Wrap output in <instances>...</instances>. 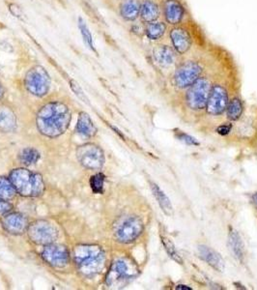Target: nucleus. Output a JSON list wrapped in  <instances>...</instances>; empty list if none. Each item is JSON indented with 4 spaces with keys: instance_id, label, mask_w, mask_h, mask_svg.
Here are the masks:
<instances>
[{
    "instance_id": "nucleus-1",
    "label": "nucleus",
    "mask_w": 257,
    "mask_h": 290,
    "mask_svg": "<svg viewBox=\"0 0 257 290\" xmlns=\"http://www.w3.org/2000/svg\"><path fill=\"white\" fill-rule=\"evenodd\" d=\"M72 114L67 104L61 102H50L44 104L37 114L36 125L42 135L57 137L69 128Z\"/></svg>"
},
{
    "instance_id": "nucleus-2",
    "label": "nucleus",
    "mask_w": 257,
    "mask_h": 290,
    "mask_svg": "<svg viewBox=\"0 0 257 290\" xmlns=\"http://www.w3.org/2000/svg\"><path fill=\"white\" fill-rule=\"evenodd\" d=\"M74 259L80 271L86 277L100 273L105 264V253L98 245H80L74 250Z\"/></svg>"
},
{
    "instance_id": "nucleus-3",
    "label": "nucleus",
    "mask_w": 257,
    "mask_h": 290,
    "mask_svg": "<svg viewBox=\"0 0 257 290\" xmlns=\"http://www.w3.org/2000/svg\"><path fill=\"white\" fill-rule=\"evenodd\" d=\"M10 180L17 193L22 197H40L45 191L43 177L26 168L14 169L11 172Z\"/></svg>"
},
{
    "instance_id": "nucleus-4",
    "label": "nucleus",
    "mask_w": 257,
    "mask_h": 290,
    "mask_svg": "<svg viewBox=\"0 0 257 290\" xmlns=\"http://www.w3.org/2000/svg\"><path fill=\"white\" fill-rule=\"evenodd\" d=\"M204 66L198 58H188L179 63L175 69L172 81L179 89H187L191 87L201 77Z\"/></svg>"
},
{
    "instance_id": "nucleus-5",
    "label": "nucleus",
    "mask_w": 257,
    "mask_h": 290,
    "mask_svg": "<svg viewBox=\"0 0 257 290\" xmlns=\"http://www.w3.org/2000/svg\"><path fill=\"white\" fill-rule=\"evenodd\" d=\"M24 87L28 93L42 98L49 93L52 85V79L45 67L34 65L24 76Z\"/></svg>"
},
{
    "instance_id": "nucleus-6",
    "label": "nucleus",
    "mask_w": 257,
    "mask_h": 290,
    "mask_svg": "<svg viewBox=\"0 0 257 290\" xmlns=\"http://www.w3.org/2000/svg\"><path fill=\"white\" fill-rule=\"evenodd\" d=\"M168 38L170 46L180 57L190 54L194 48V32L188 23L171 26L168 31Z\"/></svg>"
},
{
    "instance_id": "nucleus-7",
    "label": "nucleus",
    "mask_w": 257,
    "mask_h": 290,
    "mask_svg": "<svg viewBox=\"0 0 257 290\" xmlns=\"http://www.w3.org/2000/svg\"><path fill=\"white\" fill-rule=\"evenodd\" d=\"M137 275V269L134 264L126 259H118L113 263L106 276V284L111 287H123L127 282Z\"/></svg>"
},
{
    "instance_id": "nucleus-8",
    "label": "nucleus",
    "mask_w": 257,
    "mask_h": 290,
    "mask_svg": "<svg viewBox=\"0 0 257 290\" xmlns=\"http://www.w3.org/2000/svg\"><path fill=\"white\" fill-rule=\"evenodd\" d=\"M211 88V82L205 77H200L196 83L188 88L186 96L188 105L195 111H201L206 108Z\"/></svg>"
},
{
    "instance_id": "nucleus-9",
    "label": "nucleus",
    "mask_w": 257,
    "mask_h": 290,
    "mask_svg": "<svg viewBox=\"0 0 257 290\" xmlns=\"http://www.w3.org/2000/svg\"><path fill=\"white\" fill-rule=\"evenodd\" d=\"M27 233L31 241L37 245L47 246L53 244L58 237V231L47 221H35L28 226Z\"/></svg>"
},
{
    "instance_id": "nucleus-10",
    "label": "nucleus",
    "mask_w": 257,
    "mask_h": 290,
    "mask_svg": "<svg viewBox=\"0 0 257 290\" xmlns=\"http://www.w3.org/2000/svg\"><path fill=\"white\" fill-rule=\"evenodd\" d=\"M143 231V223L138 217H128L123 219L116 225L114 235L117 241L129 244L138 238Z\"/></svg>"
},
{
    "instance_id": "nucleus-11",
    "label": "nucleus",
    "mask_w": 257,
    "mask_h": 290,
    "mask_svg": "<svg viewBox=\"0 0 257 290\" xmlns=\"http://www.w3.org/2000/svg\"><path fill=\"white\" fill-rule=\"evenodd\" d=\"M77 158L82 166L91 170H99L104 164L103 150L92 143L80 146L77 149Z\"/></svg>"
},
{
    "instance_id": "nucleus-12",
    "label": "nucleus",
    "mask_w": 257,
    "mask_h": 290,
    "mask_svg": "<svg viewBox=\"0 0 257 290\" xmlns=\"http://www.w3.org/2000/svg\"><path fill=\"white\" fill-rule=\"evenodd\" d=\"M152 59L157 67L162 70H168L175 65H178L179 55L175 52L170 44H166L164 42H158L151 52Z\"/></svg>"
},
{
    "instance_id": "nucleus-13",
    "label": "nucleus",
    "mask_w": 257,
    "mask_h": 290,
    "mask_svg": "<svg viewBox=\"0 0 257 290\" xmlns=\"http://www.w3.org/2000/svg\"><path fill=\"white\" fill-rule=\"evenodd\" d=\"M187 8L182 0H162V16L167 25L185 23Z\"/></svg>"
},
{
    "instance_id": "nucleus-14",
    "label": "nucleus",
    "mask_w": 257,
    "mask_h": 290,
    "mask_svg": "<svg viewBox=\"0 0 257 290\" xmlns=\"http://www.w3.org/2000/svg\"><path fill=\"white\" fill-rule=\"evenodd\" d=\"M42 258L52 267L63 268L70 261V253L64 246L50 244L45 246L42 251Z\"/></svg>"
},
{
    "instance_id": "nucleus-15",
    "label": "nucleus",
    "mask_w": 257,
    "mask_h": 290,
    "mask_svg": "<svg viewBox=\"0 0 257 290\" xmlns=\"http://www.w3.org/2000/svg\"><path fill=\"white\" fill-rule=\"evenodd\" d=\"M228 93L227 88L221 84L212 85L211 92L207 103V112L213 115H218L225 113L228 104Z\"/></svg>"
},
{
    "instance_id": "nucleus-16",
    "label": "nucleus",
    "mask_w": 257,
    "mask_h": 290,
    "mask_svg": "<svg viewBox=\"0 0 257 290\" xmlns=\"http://www.w3.org/2000/svg\"><path fill=\"white\" fill-rule=\"evenodd\" d=\"M1 224L3 228L13 235H21L27 231L29 226L27 218L24 217L21 213H8L3 216Z\"/></svg>"
},
{
    "instance_id": "nucleus-17",
    "label": "nucleus",
    "mask_w": 257,
    "mask_h": 290,
    "mask_svg": "<svg viewBox=\"0 0 257 290\" xmlns=\"http://www.w3.org/2000/svg\"><path fill=\"white\" fill-rule=\"evenodd\" d=\"M162 16V3L158 0H140L139 19L143 24L160 20Z\"/></svg>"
},
{
    "instance_id": "nucleus-18",
    "label": "nucleus",
    "mask_w": 257,
    "mask_h": 290,
    "mask_svg": "<svg viewBox=\"0 0 257 290\" xmlns=\"http://www.w3.org/2000/svg\"><path fill=\"white\" fill-rule=\"evenodd\" d=\"M198 255L199 258L205 261L206 263L211 266L213 269L216 270L217 272H224L226 268V264L223 258L218 252H216L215 249L209 248L207 246L200 245L198 246Z\"/></svg>"
},
{
    "instance_id": "nucleus-19",
    "label": "nucleus",
    "mask_w": 257,
    "mask_h": 290,
    "mask_svg": "<svg viewBox=\"0 0 257 290\" xmlns=\"http://www.w3.org/2000/svg\"><path fill=\"white\" fill-rule=\"evenodd\" d=\"M140 0H121L119 4V15L124 21L134 22L139 19Z\"/></svg>"
},
{
    "instance_id": "nucleus-20",
    "label": "nucleus",
    "mask_w": 257,
    "mask_h": 290,
    "mask_svg": "<svg viewBox=\"0 0 257 290\" xmlns=\"http://www.w3.org/2000/svg\"><path fill=\"white\" fill-rule=\"evenodd\" d=\"M167 32V24L165 21H152L144 24V35L148 40L152 42H160Z\"/></svg>"
},
{
    "instance_id": "nucleus-21",
    "label": "nucleus",
    "mask_w": 257,
    "mask_h": 290,
    "mask_svg": "<svg viewBox=\"0 0 257 290\" xmlns=\"http://www.w3.org/2000/svg\"><path fill=\"white\" fill-rule=\"evenodd\" d=\"M228 245L233 257L241 263L244 262L245 259V246L242 241L241 236L236 230L231 229L228 235Z\"/></svg>"
},
{
    "instance_id": "nucleus-22",
    "label": "nucleus",
    "mask_w": 257,
    "mask_h": 290,
    "mask_svg": "<svg viewBox=\"0 0 257 290\" xmlns=\"http://www.w3.org/2000/svg\"><path fill=\"white\" fill-rule=\"evenodd\" d=\"M17 127L16 114L6 105L0 106V131L10 133L15 131Z\"/></svg>"
},
{
    "instance_id": "nucleus-23",
    "label": "nucleus",
    "mask_w": 257,
    "mask_h": 290,
    "mask_svg": "<svg viewBox=\"0 0 257 290\" xmlns=\"http://www.w3.org/2000/svg\"><path fill=\"white\" fill-rule=\"evenodd\" d=\"M76 129L80 135H83L85 137H92L97 133V128L93 123L91 117L85 112H82L79 114V119Z\"/></svg>"
},
{
    "instance_id": "nucleus-24",
    "label": "nucleus",
    "mask_w": 257,
    "mask_h": 290,
    "mask_svg": "<svg viewBox=\"0 0 257 290\" xmlns=\"http://www.w3.org/2000/svg\"><path fill=\"white\" fill-rule=\"evenodd\" d=\"M150 187L155 198L158 201L160 207L162 208L163 212L167 216H171L173 214V206L170 202V199L165 195V192L154 182H150Z\"/></svg>"
},
{
    "instance_id": "nucleus-25",
    "label": "nucleus",
    "mask_w": 257,
    "mask_h": 290,
    "mask_svg": "<svg viewBox=\"0 0 257 290\" xmlns=\"http://www.w3.org/2000/svg\"><path fill=\"white\" fill-rule=\"evenodd\" d=\"M78 24H79V29H80L81 34H82L84 45H85L91 52H96V49H95V44H94L92 33L90 31V28L88 27L86 21H84L83 18L80 17V18H79V21H78Z\"/></svg>"
},
{
    "instance_id": "nucleus-26",
    "label": "nucleus",
    "mask_w": 257,
    "mask_h": 290,
    "mask_svg": "<svg viewBox=\"0 0 257 290\" xmlns=\"http://www.w3.org/2000/svg\"><path fill=\"white\" fill-rule=\"evenodd\" d=\"M17 195V191L11 182L10 178L0 176V198L9 200Z\"/></svg>"
},
{
    "instance_id": "nucleus-27",
    "label": "nucleus",
    "mask_w": 257,
    "mask_h": 290,
    "mask_svg": "<svg viewBox=\"0 0 257 290\" xmlns=\"http://www.w3.org/2000/svg\"><path fill=\"white\" fill-rule=\"evenodd\" d=\"M19 159L24 166H31L36 164L40 159V153L38 150L34 148H25L21 151L19 155Z\"/></svg>"
},
{
    "instance_id": "nucleus-28",
    "label": "nucleus",
    "mask_w": 257,
    "mask_h": 290,
    "mask_svg": "<svg viewBox=\"0 0 257 290\" xmlns=\"http://www.w3.org/2000/svg\"><path fill=\"white\" fill-rule=\"evenodd\" d=\"M227 111V116L230 120H238L243 113V104L241 100L239 98H233L231 101L228 102Z\"/></svg>"
},
{
    "instance_id": "nucleus-29",
    "label": "nucleus",
    "mask_w": 257,
    "mask_h": 290,
    "mask_svg": "<svg viewBox=\"0 0 257 290\" xmlns=\"http://www.w3.org/2000/svg\"><path fill=\"white\" fill-rule=\"evenodd\" d=\"M161 238H162L163 245H164V247H165L167 255H168L171 259H173L174 261H176L177 263L183 264V259L180 257V255L178 253L177 249H175L174 244L170 241V239L167 238L165 235L164 236L163 234L161 235Z\"/></svg>"
},
{
    "instance_id": "nucleus-30",
    "label": "nucleus",
    "mask_w": 257,
    "mask_h": 290,
    "mask_svg": "<svg viewBox=\"0 0 257 290\" xmlns=\"http://www.w3.org/2000/svg\"><path fill=\"white\" fill-rule=\"evenodd\" d=\"M103 182H104V175L102 173H98L90 178V186L95 194L103 193Z\"/></svg>"
},
{
    "instance_id": "nucleus-31",
    "label": "nucleus",
    "mask_w": 257,
    "mask_h": 290,
    "mask_svg": "<svg viewBox=\"0 0 257 290\" xmlns=\"http://www.w3.org/2000/svg\"><path fill=\"white\" fill-rule=\"evenodd\" d=\"M70 86H71V89L72 90V92L76 94V96L83 102L85 104H90L89 103V99L87 98V96L84 94V91L82 88V86L79 84V83H77L75 80H71L70 81Z\"/></svg>"
},
{
    "instance_id": "nucleus-32",
    "label": "nucleus",
    "mask_w": 257,
    "mask_h": 290,
    "mask_svg": "<svg viewBox=\"0 0 257 290\" xmlns=\"http://www.w3.org/2000/svg\"><path fill=\"white\" fill-rule=\"evenodd\" d=\"M175 136H176V138H178L180 141L184 142L186 144L194 145V146L199 145V142L196 140L195 137H193L192 135L186 134V133L182 132V131L175 132Z\"/></svg>"
},
{
    "instance_id": "nucleus-33",
    "label": "nucleus",
    "mask_w": 257,
    "mask_h": 290,
    "mask_svg": "<svg viewBox=\"0 0 257 290\" xmlns=\"http://www.w3.org/2000/svg\"><path fill=\"white\" fill-rule=\"evenodd\" d=\"M13 209V206L10 202H8V200L5 199H1L0 198V216H5L8 213H10Z\"/></svg>"
},
{
    "instance_id": "nucleus-34",
    "label": "nucleus",
    "mask_w": 257,
    "mask_h": 290,
    "mask_svg": "<svg viewBox=\"0 0 257 290\" xmlns=\"http://www.w3.org/2000/svg\"><path fill=\"white\" fill-rule=\"evenodd\" d=\"M9 10H10L12 15L18 19H22V11L21 7H19L17 4L15 3H10L9 4Z\"/></svg>"
},
{
    "instance_id": "nucleus-35",
    "label": "nucleus",
    "mask_w": 257,
    "mask_h": 290,
    "mask_svg": "<svg viewBox=\"0 0 257 290\" xmlns=\"http://www.w3.org/2000/svg\"><path fill=\"white\" fill-rule=\"evenodd\" d=\"M232 129V125L227 123V124L221 125L217 129H216V133L222 135H227L230 133Z\"/></svg>"
},
{
    "instance_id": "nucleus-36",
    "label": "nucleus",
    "mask_w": 257,
    "mask_h": 290,
    "mask_svg": "<svg viewBox=\"0 0 257 290\" xmlns=\"http://www.w3.org/2000/svg\"><path fill=\"white\" fill-rule=\"evenodd\" d=\"M176 289L192 290V287L185 285V284H179L176 286Z\"/></svg>"
},
{
    "instance_id": "nucleus-37",
    "label": "nucleus",
    "mask_w": 257,
    "mask_h": 290,
    "mask_svg": "<svg viewBox=\"0 0 257 290\" xmlns=\"http://www.w3.org/2000/svg\"><path fill=\"white\" fill-rule=\"evenodd\" d=\"M4 95H5V88H4L3 84L0 82V100L4 97Z\"/></svg>"
},
{
    "instance_id": "nucleus-38",
    "label": "nucleus",
    "mask_w": 257,
    "mask_h": 290,
    "mask_svg": "<svg viewBox=\"0 0 257 290\" xmlns=\"http://www.w3.org/2000/svg\"><path fill=\"white\" fill-rule=\"evenodd\" d=\"M251 201H252L253 205H254L255 208L257 209V193L256 194H253V195H252V197H251Z\"/></svg>"
}]
</instances>
